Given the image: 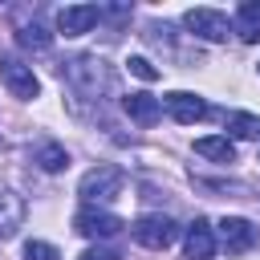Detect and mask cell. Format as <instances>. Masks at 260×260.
I'll use <instances>...</instances> for the list:
<instances>
[{"instance_id": "6da1fadb", "label": "cell", "mask_w": 260, "mask_h": 260, "mask_svg": "<svg viewBox=\"0 0 260 260\" xmlns=\"http://www.w3.org/2000/svg\"><path fill=\"white\" fill-rule=\"evenodd\" d=\"M61 77H65V85H69L77 98H85V102H102V98L110 93V85H114V69H110L102 57H93V53L69 57V61L61 65Z\"/></svg>"}, {"instance_id": "7a4b0ae2", "label": "cell", "mask_w": 260, "mask_h": 260, "mask_svg": "<svg viewBox=\"0 0 260 260\" xmlns=\"http://www.w3.org/2000/svg\"><path fill=\"white\" fill-rule=\"evenodd\" d=\"M122 183H126L122 167L102 162V167H93V171H85V175H81L77 195L85 199V207H102V203H110V199H118V195H122Z\"/></svg>"}, {"instance_id": "3957f363", "label": "cell", "mask_w": 260, "mask_h": 260, "mask_svg": "<svg viewBox=\"0 0 260 260\" xmlns=\"http://www.w3.org/2000/svg\"><path fill=\"white\" fill-rule=\"evenodd\" d=\"M130 236H134L142 248L162 252V248H171V244L179 240V223H175L171 215H138V219L130 223Z\"/></svg>"}, {"instance_id": "277c9868", "label": "cell", "mask_w": 260, "mask_h": 260, "mask_svg": "<svg viewBox=\"0 0 260 260\" xmlns=\"http://www.w3.org/2000/svg\"><path fill=\"white\" fill-rule=\"evenodd\" d=\"M0 81H4L8 93L20 98V102H32V98L41 93V81H37L32 65H24L20 57H0Z\"/></svg>"}, {"instance_id": "5b68a950", "label": "cell", "mask_w": 260, "mask_h": 260, "mask_svg": "<svg viewBox=\"0 0 260 260\" xmlns=\"http://www.w3.org/2000/svg\"><path fill=\"white\" fill-rule=\"evenodd\" d=\"M183 24L191 28V37L199 41H228L232 37V20L219 12V8H191L183 16Z\"/></svg>"}, {"instance_id": "8992f818", "label": "cell", "mask_w": 260, "mask_h": 260, "mask_svg": "<svg viewBox=\"0 0 260 260\" xmlns=\"http://www.w3.org/2000/svg\"><path fill=\"white\" fill-rule=\"evenodd\" d=\"M126 223L114 215V211H102V207H81L77 215H73V232H81L85 240H110V236H118Z\"/></svg>"}, {"instance_id": "52a82bcc", "label": "cell", "mask_w": 260, "mask_h": 260, "mask_svg": "<svg viewBox=\"0 0 260 260\" xmlns=\"http://www.w3.org/2000/svg\"><path fill=\"white\" fill-rule=\"evenodd\" d=\"M162 102V110L175 118V122H183V126H195V122H203L211 110H207V102L199 98V93H187V89H171L167 98H158Z\"/></svg>"}, {"instance_id": "ba28073f", "label": "cell", "mask_w": 260, "mask_h": 260, "mask_svg": "<svg viewBox=\"0 0 260 260\" xmlns=\"http://www.w3.org/2000/svg\"><path fill=\"white\" fill-rule=\"evenodd\" d=\"M98 20H102V8H98V4H69V8L57 12V28H61L65 37H81V32H89Z\"/></svg>"}, {"instance_id": "9c48e42d", "label": "cell", "mask_w": 260, "mask_h": 260, "mask_svg": "<svg viewBox=\"0 0 260 260\" xmlns=\"http://www.w3.org/2000/svg\"><path fill=\"white\" fill-rule=\"evenodd\" d=\"M219 244H223L228 256H240V252H248V248L256 244V228H252L248 219H240V215H228V219L219 223Z\"/></svg>"}, {"instance_id": "30bf717a", "label": "cell", "mask_w": 260, "mask_h": 260, "mask_svg": "<svg viewBox=\"0 0 260 260\" xmlns=\"http://www.w3.org/2000/svg\"><path fill=\"white\" fill-rule=\"evenodd\" d=\"M183 248H187V260H211L215 256V232L207 219H195L183 236Z\"/></svg>"}, {"instance_id": "8fae6325", "label": "cell", "mask_w": 260, "mask_h": 260, "mask_svg": "<svg viewBox=\"0 0 260 260\" xmlns=\"http://www.w3.org/2000/svg\"><path fill=\"white\" fill-rule=\"evenodd\" d=\"M122 110H126L130 122H138V126H154V122L162 118V102H158L154 93H126V98H122Z\"/></svg>"}, {"instance_id": "7c38bea8", "label": "cell", "mask_w": 260, "mask_h": 260, "mask_svg": "<svg viewBox=\"0 0 260 260\" xmlns=\"http://www.w3.org/2000/svg\"><path fill=\"white\" fill-rule=\"evenodd\" d=\"M24 215H28L24 199L16 191H0V240H12L24 223Z\"/></svg>"}, {"instance_id": "4fadbf2b", "label": "cell", "mask_w": 260, "mask_h": 260, "mask_svg": "<svg viewBox=\"0 0 260 260\" xmlns=\"http://www.w3.org/2000/svg\"><path fill=\"white\" fill-rule=\"evenodd\" d=\"M232 32H240L244 45H256V41H260V0H244V4L236 8Z\"/></svg>"}, {"instance_id": "5bb4252c", "label": "cell", "mask_w": 260, "mask_h": 260, "mask_svg": "<svg viewBox=\"0 0 260 260\" xmlns=\"http://www.w3.org/2000/svg\"><path fill=\"white\" fill-rule=\"evenodd\" d=\"M195 154L228 167V162H236V142L228 134H207V138H195Z\"/></svg>"}, {"instance_id": "9a60e30c", "label": "cell", "mask_w": 260, "mask_h": 260, "mask_svg": "<svg viewBox=\"0 0 260 260\" xmlns=\"http://www.w3.org/2000/svg\"><path fill=\"white\" fill-rule=\"evenodd\" d=\"M32 162H37L45 175H57V171L69 167V150H65L61 142H41V146L32 150Z\"/></svg>"}, {"instance_id": "2e32d148", "label": "cell", "mask_w": 260, "mask_h": 260, "mask_svg": "<svg viewBox=\"0 0 260 260\" xmlns=\"http://www.w3.org/2000/svg\"><path fill=\"white\" fill-rule=\"evenodd\" d=\"M16 41H20L24 49H37V53H45V49L53 45V32H45V28H41V24L32 20V24H24V28L16 32Z\"/></svg>"}, {"instance_id": "e0dca14e", "label": "cell", "mask_w": 260, "mask_h": 260, "mask_svg": "<svg viewBox=\"0 0 260 260\" xmlns=\"http://www.w3.org/2000/svg\"><path fill=\"white\" fill-rule=\"evenodd\" d=\"M228 130L236 138H260V118H252V114H228Z\"/></svg>"}, {"instance_id": "ac0fdd59", "label": "cell", "mask_w": 260, "mask_h": 260, "mask_svg": "<svg viewBox=\"0 0 260 260\" xmlns=\"http://www.w3.org/2000/svg\"><path fill=\"white\" fill-rule=\"evenodd\" d=\"M24 260H61V252L53 244H45V240H28L24 244Z\"/></svg>"}, {"instance_id": "d6986e66", "label": "cell", "mask_w": 260, "mask_h": 260, "mask_svg": "<svg viewBox=\"0 0 260 260\" xmlns=\"http://www.w3.org/2000/svg\"><path fill=\"white\" fill-rule=\"evenodd\" d=\"M126 65H130V73H134V77H142V81H154V77H158V69H154L146 57H130Z\"/></svg>"}, {"instance_id": "ffe728a7", "label": "cell", "mask_w": 260, "mask_h": 260, "mask_svg": "<svg viewBox=\"0 0 260 260\" xmlns=\"http://www.w3.org/2000/svg\"><path fill=\"white\" fill-rule=\"evenodd\" d=\"M77 260H122V256H118L114 248H98V244H93V248H85Z\"/></svg>"}]
</instances>
